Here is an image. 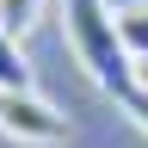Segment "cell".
I'll return each mask as SVG.
<instances>
[{
	"instance_id": "6da1fadb",
	"label": "cell",
	"mask_w": 148,
	"mask_h": 148,
	"mask_svg": "<svg viewBox=\"0 0 148 148\" xmlns=\"http://www.w3.org/2000/svg\"><path fill=\"white\" fill-rule=\"evenodd\" d=\"M62 6V37L74 49V62L92 74V86L111 92V99H130V92L142 86L136 62H130L123 37H117V6H105V0H56Z\"/></svg>"
},
{
	"instance_id": "7a4b0ae2",
	"label": "cell",
	"mask_w": 148,
	"mask_h": 148,
	"mask_svg": "<svg viewBox=\"0 0 148 148\" xmlns=\"http://www.w3.org/2000/svg\"><path fill=\"white\" fill-rule=\"evenodd\" d=\"M0 136L31 142V148H56V142H68V117L37 86L31 92H0Z\"/></svg>"
},
{
	"instance_id": "3957f363",
	"label": "cell",
	"mask_w": 148,
	"mask_h": 148,
	"mask_svg": "<svg viewBox=\"0 0 148 148\" xmlns=\"http://www.w3.org/2000/svg\"><path fill=\"white\" fill-rule=\"evenodd\" d=\"M117 37H123V49H130V62H136V74L148 80V0L117 6Z\"/></svg>"
},
{
	"instance_id": "277c9868",
	"label": "cell",
	"mask_w": 148,
	"mask_h": 148,
	"mask_svg": "<svg viewBox=\"0 0 148 148\" xmlns=\"http://www.w3.org/2000/svg\"><path fill=\"white\" fill-rule=\"evenodd\" d=\"M0 92H31V62L18 49V37L0 31Z\"/></svg>"
},
{
	"instance_id": "5b68a950",
	"label": "cell",
	"mask_w": 148,
	"mask_h": 148,
	"mask_svg": "<svg viewBox=\"0 0 148 148\" xmlns=\"http://www.w3.org/2000/svg\"><path fill=\"white\" fill-rule=\"evenodd\" d=\"M37 18H43V0H0V31L6 37H25Z\"/></svg>"
},
{
	"instance_id": "8992f818",
	"label": "cell",
	"mask_w": 148,
	"mask_h": 148,
	"mask_svg": "<svg viewBox=\"0 0 148 148\" xmlns=\"http://www.w3.org/2000/svg\"><path fill=\"white\" fill-rule=\"evenodd\" d=\"M123 111H130V117H136V123L148 130V80H142V86H136V92L123 99Z\"/></svg>"
}]
</instances>
